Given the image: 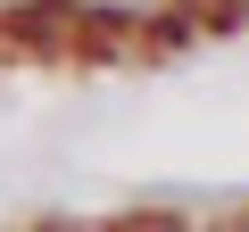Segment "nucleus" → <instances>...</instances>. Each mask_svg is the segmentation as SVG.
I'll use <instances>...</instances> for the list:
<instances>
[{"mask_svg":"<svg viewBox=\"0 0 249 232\" xmlns=\"http://www.w3.org/2000/svg\"><path fill=\"white\" fill-rule=\"evenodd\" d=\"M241 232H249V224H241Z\"/></svg>","mask_w":249,"mask_h":232,"instance_id":"nucleus-1","label":"nucleus"}]
</instances>
